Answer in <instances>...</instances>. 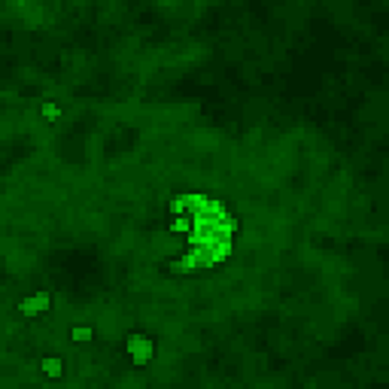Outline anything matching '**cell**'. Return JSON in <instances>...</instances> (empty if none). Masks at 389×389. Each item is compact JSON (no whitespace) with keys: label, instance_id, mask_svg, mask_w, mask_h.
<instances>
[{"label":"cell","instance_id":"1","mask_svg":"<svg viewBox=\"0 0 389 389\" xmlns=\"http://www.w3.org/2000/svg\"><path fill=\"white\" fill-rule=\"evenodd\" d=\"M122 347H125V356L131 359L134 368H146V365H152V362H155L158 341H155L152 335H146V331L134 328V331H128V335H125Z\"/></svg>","mask_w":389,"mask_h":389},{"label":"cell","instance_id":"2","mask_svg":"<svg viewBox=\"0 0 389 389\" xmlns=\"http://www.w3.org/2000/svg\"><path fill=\"white\" fill-rule=\"evenodd\" d=\"M52 292L49 289H37V292H31L25 295V299H19L16 304V311L25 316V319H33V316H43V313H49L52 311Z\"/></svg>","mask_w":389,"mask_h":389},{"label":"cell","instance_id":"3","mask_svg":"<svg viewBox=\"0 0 389 389\" xmlns=\"http://www.w3.org/2000/svg\"><path fill=\"white\" fill-rule=\"evenodd\" d=\"M40 374L46 380H64V374H67L64 356H58V353H46V356H40Z\"/></svg>","mask_w":389,"mask_h":389},{"label":"cell","instance_id":"4","mask_svg":"<svg viewBox=\"0 0 389 389\" xmlns=\"http://www.w3.org/2000/svg\"><path fill=\"white\" fill-rule=\"evenodd\" d=\"M67 338H71L73 347H85V344H91V341L98 338V331H95V326H91V323H73L71 328H67Z\"/></svg>","mask_w":389,"mask_h":389},{"label":"cell","instance_id":"5","mask_svg":"<svg viewBox=\"0 0 389 389\" xmlns=\"http://www.w3.org/2000/svg\"><path fill=\"white\" fill-rule=\"evenodd\" d=\"M19 389H40V386H19Z\"/></svg>","mask_w":389,"mask_h":389}]
</instances>
